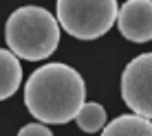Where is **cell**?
I'll use <instances>...</instances> for the list:
<instances>
[{"label":"cell","mask_w":152,"mask_h":136,"mask_svg":"<svg viewBox=\"0 0 152 136\" xmlns=\"http://www.w3.org/2000/svg\"><path fill=\"white\" fill-rule=\"evenodd\" d=\"M117 29L128 42L145 44L152 40V0H126L117 9Z\"/></svg>","instance_id":"cell-5"},{"label":"cell","mask_w":152,"mask_h":136,"mask_svg":"<svg viewBox=\"0 0 152 136\" xmlns=\"http://www.w3.org/2000/svg\"><path fill=\"white\" fill-rule=\"evenodd\" d=\"M102 136H152V121L137 114H121L104 125Z\"/></svg>","instance_id":"cell-7"},{"label":"cell","mask_w":152,"mask_h":136,"mask_svg":"<svg viewBox=\"0 0 152 136\" xmlns=\"http://www.w3.org/2000/svg\"><path fill=\"white\" fill-rule=\"evenodd\" d=\"M121 99L132 114L152 121V53L137 55L124 68Z\"/></svg>","instance_id":"cell-4"},{"label":"cell","mask_w":152,"mask_h":136,"mask_svg":"<svg viewBox=\"0 0 152 136\" xmlns=\"http://www.w3.org/2000/svg\"><path fill=\"white\" fill-rule=\"evenodd\" d=\"M18 136H53V132L42 123H29L18 132Z\"/></svg>","instance_id":"cell-9"},{"label":"cell","mask_w":152,"mask_h":136,"mask_svg":"<svg viewBox=\"0 0 152 136\" xmlns=\"http://www.w3.org/2000/svg\"><path fill=\"white\" fill-rule=\"evenodd\" d=\"M117 9V0H57V27L75 40H97L113 29Z\"/></svg>","instance_id":"cell-3"},{"label":"cell","mask_w":152,"mask_h":136,"mask_svg":"<svg viewBox=\"0 0 152 136\" xmlns=\"http://www.w3.org/2000/svg\"><path fill=\"white\" fill-rule=\"evenodd\" d=\"M86 101V83L69 64L49 61L35 68L24 86V106L38 121L64 125L75 119Z\"/></svg>","instance_id":"cell-1"},{"label":"cell","mask_w":152,"mask_h":136,"mask_svg":"<svg viewBox=\"0 0 152 136\" xmlns=\"http://www.w3.org/2000/svg\"><path fill=\"white\" fill-rule=\"evenodd\" d=\"M75 123H77V127H80L82 132H86V134L102 132L104 125H106V110L97 101H84L82 108L77 110V114H75Z\"/></svg>","instance_id":"cell-8"},{"label":"cell","mask_w":152,"mask_h":136,"mask_svg":"<svg viewBox=\"0 0 152 136\" xmlns=\"http://www.w3.org/2000/svg\"><path fill=\"white\" fill-rule=\"evenodd\" d=\"M22 83V64L13 53L0 48V101L13 97Z\"/></svg>","instance_id":"cell-6"},{"label":"cell","mask_w":152,"mask_h":136,"mask_svg":"<svg viewBox=\"0 0 152 136\" xmlns=\"http://www.w3.org/2000/svg\"><path fill=\"white\" fill-rule=\"evenodd\" d=\"M4 42L9 46L7 51L18 59L42 61L55 53L60 44V27L49 9L27 4L7 18Z\"/></svg>","instance_id":"cell-2"}]
</instances>
